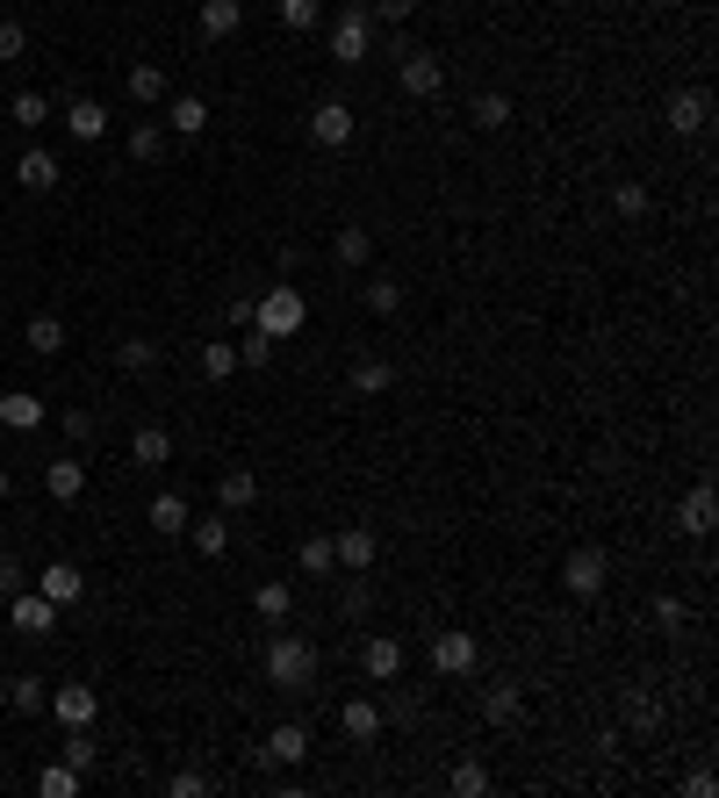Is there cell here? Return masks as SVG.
Segmentation results:
<instances>
[{"instance_id": "1", "label": "cell", "mask_w": 719, "mask_h": 798, "mask_svg": "<svg viewBox=\"0 0 719 798\" xmlns=\"http://www.w3.org/2000/svg\"><path fill=\"white\" fill-rule=\"evenodd\" d=\"M317 669H324L317 640H302V634H273V640H267V684H273V690H310Z\"/></svg>"}, {"instance_id": "2", "label": "cell", "mask_w": 719, "mask_h": 798, "mask_svg": "<svg viewBox=\"0 0 719 798\" xmlns=\"http://www.w3.org/2000/svg\"><path fill=\"white\" fill-rule=\"evenodd\" d=\"M302 325H310V302H302V288H288V281H273L267 296L252 302V331H267L273 346H281V339H296Z\"/></svg>"}, {"instance_id": "3", "label": "cell", "mask_w": 719, "mask_h": 798, "mask_svg": "<svg viewBox=\"0 0 719 798\" xmlns=\"http://www.w3.org/2000/svg\"><path fill=\"white\" fill-rule=\"evenodd\" d=\"M605 582H611V555L605 547H576V555L561 561V590L569 597H605Z\"/></svg>"}, {"instance_id": "4", "label": "cell", "mask_w": 719, "mask_h": 798, "mask_svg": "<svg viewBox=\"0 0 719 798\" xmlns=\"http://www.w3.org/2000/svg\"><path fill=\"white\" fill-rule=\"evenodd\" d=\"M8 626H14L22 640H51V634H58V605H51L43 590H22V597H8Z\"/></svg>"}, {"instance_id": "5", "label": "cell", "mask_w": 719, "mask_h": 798, "mask_svg": "<svg viewBox=\"0 0 719 798\" xmlns=\"http://www.w3.org/2000/svg\"><path fill=\"white\" fill-rule=\"evenodd\" d=\"M476 662H482V640L461 634V626H447V634L432 640V669H439V677H468Z\"/></svg>"}, {"instance_id": "6", "label": "cell", "mask_w": 719, "mask_h": 798, "mask_svg": "<svg viewBox=\"0 0 719 798\" xmlns=\"http://www.w3.org/2000/svg\"><path fill=\"white\" fill-rule=\"evenodd\" d=\"M396 80H403V94H410V101H432L439 87H447V58H432V51H403V72H396Z\"/></svg>"}, {"instance_id": "7", "label": "cell", "mask_w": 719, "mask_h": 798, "mask_svg": "<svg viewBox=\"0 0 719 798\" xmlns=\"http://www.w3.org/2000/svg\"><path fill=\"white\" fill-rule=\"evenodd\" d=\"M367 43H375V22H367L360 8L331 22V58H339V66H367Z\"/></svg>"}, {"instance_id": "8", "label": "cell", "mask_w": 719, "mask_h": 798, "mask_svg": "<svg viewBox=\"0 0 719 798\" xmlns=\"http://www.w3.org/2000/svg\"><path fill=\"white\" fill-rule=\"evenodd\" d=\"M331 555H339V569H346V576H367V569H375V555H381L375 526H346L339 540H331Z\"/></svg>"}, {"instance_id": "9", "label": "cell", "mask_w": 719, "mask_h": 798, "mask_svg": "<svg viewBox=\"0 0 719 798\" xmlns=\"http://www.w3.org/2000/svg\"><path fill=\"white\" fill-rule=\"evenodd\" d=\"M302 756H310V727H296V719H288V727H273L267 741H259V762H267V770H273V762H281V770H296Z\"/></svg>"}, {"instance_id": "10", "label": "cell", "mask_w": 719, "mask_h": 798, "mask_svg": "<svg viewBox=\"0 0 719 798\" xmlns=\"http://www.w3.org/2000/svg\"><path fill=\"white\" fill-rule=\"evenodd\" d=\"M310 137H317L324 151L353 144V109H346V101H317V109H310Z\"/></svg>"}, {"instance_id": "11", "label": "cell", "mask_w": 719, "mask_h": 798, "mask_svg": "<svg viewBox=\"0 0 719 798\" xmlns=\"http://www.w3.org/2000/svg\"><path fill=\"white\" fill-rule=\"evenodd\" d=\"M712 122V94L706 87H683V94H669V130L677 137H698Z\"/></svg>"}, {"instance_id": "12", "label": "cell", "mask_w": 719, "mask_h": 798, "mask_svg": "<svg viewBox=\"0 0 719 798\" xmlns=\"http://www.w3.org/2000/svg\"><path fill=\"white\" fill-rule=\"evenodd\" d=\"M360 669H367L375 684H396V677H403V640H396V634H375V640L360 648Z\"/></svg>"}, {"instance_id": "13", "label": "cell", "mask_w": 719, "mask_h": 798, "mask_svg": "<svg viewBox=\"0 0 719 798\" xmlns=\"http://www.w3.org/2000/svg\"><path fill=\"white\" fill-rule=\"evenodd\" d=\"M37 590H43V597H51V605H58V611H66V605H80V597H87V576H80V569H72V561H43V576H37Z\"/></svg>"}, {"instance_id": "14", "label": "cell", "mask_w": 719, "mask_h": 798, "mask_svg": "<svg viewBox=\"0 0 719 798\" xmlns=\"http://www.w3.org/2000/svg\"><path fill=\"white\" fill-rule=\"evenodd\" d=\"M339 727H346V741H381L389 712H381L375 698H346V705H339Z\"/></svg>"}, {"instance_id": "15", "label": "cell", "mask_w": 719, "mask_h": 798, "mask_svg": "<svg viewBox=\"0 0 719 798\" xmlns=\"http://www.w3.org/2000/svg\"><path fill=\"white\" fill-rule=\"evenodd\" d=\"M14 180H22V188H29V194H51V188H58V180H66V166H58V159H51V151H43V144H37V151H22V159H14Z\"/></svg>"}, {"instance_id": "16", "label": "cell", "mask_w": 719, "mask_h": 798, "mask_svg": "<svg viewBox=\"0 0 719 798\" xmlns=\"http://www.w3.org/2000/svg\"><path fill=\"white\" fill-rule=\"evenodd\" d=\"M51 712L66 719V727H94L101 698H94V690H87V684H58V690H51Z\"/></svg>"}, {"instance_id": "17", "label": "cell", "mask_w": 719, "mask_h": 798, "mask_svg": "<svg viewBox=\"0 0 719 798\" xmlns=\"http://www.w3.org/2000/svg\"><path fill=\"white\" fill-rule=\"evenodd\" d=\"M677 526L691 532V540H706V532L719 526V497H712V482H698L691 497H683V511H677Z\"/></svg>"}, {"instance_id": "18", "label": "cell", "mask_w": 719, "mask_h": 798, "mask_svg": "<svg viewBox=\"0 0 719 798\" xmlns=\"http://www.w3.org/2000/svg\"><path fill=\"white\" fill-rule=\"evenodd\" d=\"M43 489H51L58 503H80V489H87V460H43Z\"/></svg>"}, {"instance_id": "19", "label": "cell", "mask_w": 719, "mask_h": 798, "mask_svg": "<svg viewBox=\"0 0 719 798\" xmlns=\"http://www.w3.org/2000/svg\"><path fill=\"white\" fill-rule=\"evenodd\" d=\"M0 425H8V432H37L43 425V403L29 389H0Z\"/></svg>"}, {"instance_id": "20", "label": "cell", "mask_w": 719, "mask_h": 798, "mask_svg": "<svg viewBox=\"0 0 719 798\" xmlns=\"http://www.w3.org/2000/svg\"><path fill=\"white\" fill-rule=\"evenodd\" d=\"M188 540H194V555L223 561L231 555V518H188Z\"/></svg>"}, {"instance_id": "21", "label": "cell", "mask_w": 719, "mask_h": 798, "mask_svg": "<svg viewBox=\"0 0 719 798\" xmlns=\"http://www.w3.org/2000/svg\"><path fill=\"white\" fill-rule=\"evenodd\" d=\"M217 503H223V511H252V503H259V475L252 468H223Z\"/></svg>"}, {"instance_id": "22", "label": "cell", "mask_w": 719, "mask_h": 798, "mask_svg": "<svg viewBox=\"0 0 719 798\" xmlns=\"http://www.w3.org/2000/svg\"><path fill=\"white\" fill-rule=\"evenodd\" d=\"M130 460L137 468H166V460H173V439H166L159 425H137L130 432Z\"/></svg>"}, {"instance_id": "23", "label": "cell", "mask_w": 719, "mask_h": 798, "mask_svg": "<svg viewBox=\"0 0 719 798\" xmlns=\"http://www.w3.org/2000/svg\"><path fill=\"white\" fill-rule=\"evenodd\" d=\"M296 569H302V576H324V582L339 576V555H331V532H310V540L296 547Z\"/></svg>"}, {"instance_id": "24", "label": "cell", "mask_w": 719, "mask_h": 798, "mask_svg": "<svg viewBox=\"0 0 719 798\" xmlns=\"http://www.w3.org/2000/svg\"><path fill=\"white\" fill-rule=\"evenodd\" d=\"M22 346L51 360V352H66V325H58L51 310H37V317H29V325H22Z\"/></svg>"}, {"instance_id": "25", "label": "cell", "mask_w": 719, "mask_h": 798, "mask_svg": "<svg viewBox=\"0 0 719 798\" xmlns=\"http://www.w3.org/2000/svg\"><path fill=\"white\" fill-rule=\"evenodd\" d=\"M244 29V0H202V37H238Z\"/></svg>"}, {"instance_id": "26", "label": "cell", "mask_w": 719, "mask_h": 798, "mask_svg": "<svg viewBox=\"0 0 719 798\" xmlns=\"http://www.w3.org/2000/svg\"><path fill=\"white\" fill-rule=\"evenodd\" d=\"M166 130H173V137H202L209 130V101L202 94H180L173 109H166Z\"/></svg>"}, {"instance_id": "27", "label": "cell", "mask_w": 719, "mask_h": 798, "mask_svg": "<svg viewBox=\"0 0 719 798\" xmlns=\"http://www.w3.org/2000/svg\"><path fill=\"white\" fill-rule=\"evenodd\" d=\"M252 611L267 626H288V611H296V590H288V582H259L252 590Z\"/></svg>"}, {"instance_id": "28", "label": "cell", "mask_w": 719, "mask_h": 798, "mask_svg": "<svg viewBox=\"0 0 719 798\" xmlns=\"http://www.w3.org/2000/svg\"><path fill=\"white\" fill-rule=\"evenodd\" d=\"M188 497H180V489H159V497H151V526L159 532H188Z\"/></svg>"}, {"instance_id": "29", "label": "cell", "mask_w": 719, "mask_h": 798, "mask_svg": "<svg viewBox=\"0 0 719 798\" xmlns=\"http://www.w3.org/2000/svg\"><path fill=\"white\" fill-rule=\"evenodd\" d=\"M66 130L80 137V144H94V137L109 130V109H101V101H72V109H66Z\"/></svg>"}, {"instance_id": "30", "label": "cell", "mask_w": 719, "mask_h": 798, "mask_svg": "<svg viewBox=\"0 0 719 798\" xmlns=\"http://www.w3.org/2000/svg\"><path fill=\"white\" fill-rule=\"evenodd\" d=\"M518 705H526V690H518V684H489V690H482V719H489V727L518 719Z\"/></svg>"}, {"instance_id": "31", "label": "cell", "mask_w": 719, "mask_h": 798, "mask_svg": "<svg viewBox=\"0 0 719 798\" xmlns=\"http://www.w3.org/2000/svg\"><path fill=\"white\" fill-rule=\"evenodd\" d=\"M367 252H375V238H367L360 223H346L339 238H331V259H339V267H367Z\"/></svg>"}, {"instance_id": "32", "label": "cell", "mask_w": 719, "mask_h": 798, "mask_svg": "<svg viewBox=\"0 0 719 798\" xmlns=\"http://www.w3.org/2000/svg\"><path fill=\"white\" fill-rule=\"evenodd\" d=\"M8 705H14L22 719H37L43 705H51V690H43V677H14V684H8Z\"/></svg>"}, {"instance_id": "33", "label": "cell", "mask_w": 719, "mask_h": 798, "mask_svg": "<svg viewBox=\"0 0 719 798\" xmlns=\"http://www.w3.org/2000/svg\"><path fill=\"white\" fill-rule=\"evenodd\" d=\"M37 791H43V798H72V791H80V770H72V762H43V770H37Z\"/></svg>"}, {"instance_id": "34", "label": "cell", "mask_w": 719, "mask_h": 798, "mask_svg": "<svg viewBox=\"0 0 719 798\" xmlns=\"http://www.w3.org/2000/svg\"><path fill=\"white\" fill-rule=\"evenodd\" d=\"M389 381H396V367H389V360H375V352H367V360L353 367V396H381Z\"/></svg>"}, {"instance_id": "35", "label": "cell", "mask_w": 719, "mask_h": 798, "mask_svg": "<svg viewBox=\"0 0 719 798\" xmlns=\"http://www.w3.org/2000/svg\"><path fill=\"white\" fill-rule=\"evenodd\" d=\"M273 14H281V29H317L324 22V0H273Z\"/></svg>"}, {"instance_id": "36", "label": "cell", "mask_w": 719, "mask_h": 798, "mask_svg": "<svg viewBox=\"0 0 719 798\" xmlns=\"http://www.w3.org/2000/svg\"><path fill=\"white\" fill-rule=\"evenodd\" d=\"M8 122H22V130H43V122H51V101H43V94H14V101H8Z\"/></svg>"}, {"instance_id": "37", "label": "cell", "mask_w": 719, "mask_h": 798, "mask_svg": "<svg viewBox=\"0 0 719 798\" xmlns=\"http://www.w3.org/2000/svg\"><path fill=\"white\" fill-rule=\"evenodd\" d=\"M360 14H367V22H381V29H396V22L418 14V0H360Z\"/></svg>"}, {"instance_id": "38", "label": "cell", "mask_w": 719, "mask_h": 798, "mask_svg": "<svg viewBox=\"0 0 719 798\" xmlns=\"http://www.w3.org/2000/svg\"><path fill=\"white\" fill-rule=\"evenodd\" d=\"M611 209H619L626 223H640L648 217V188H640V180H619V188H611Z\"/></svg>"}, {"instance_id": "39", "label": "cell", "mask_w": 719, "mask_h": 798, "mask_svg": "<svg viewBox=\"0 0 719 798\" xmlns=\"http://www.w3.org/2000/svg\"><path fill=\"white\" fill-rule=\"evenodd\" d=\"M447 791L482 798V791H489V770H482V762H453V770H447Z\"/></svg>"}, {"instance_id": "40", "label": "cell", "mask_w": 719, "mask_h": 798, "mask_svg": "<svg viewBox=\"0 0 719 798\" xmlns=\"http://www.w3.org/2000/svg\"><path fill=\"white\" fill-rule=\"evenodd\" d=\"M476 130H503V122H511V94H476Z\"/></svg>"}, {"instance_id": "41", "label": "cell", "mask_w": 719, "mask_h": 798, "mask_svg": "<svg viewBox=\"0 0 719 798\" xmlns=\"http://www.w3.org/2000/svg\"><path fill=\"white\" fill-rule=\"evenodd\" d=\"M159 94H166V72L159 66H130V101H144V109H151Z\"/></svg>"}, {"instance_id": "42", "label": "cell", "mask_w": 719, "mask_h": 798, "mask_svg": "<svg viewBox=\"0 0 719 798\" xmlns=\"http://www.w3.org/2000/svg\"><path fill=\"white\" fill-rule=\"evenodd\" d=\"M626 719H633V734H655L662 727V705H655L648 690H633V698H626Z\"/></svg>"}, {"instance_id": "43", "label": "cell", "mask_w": 719, "mask_h": 798, "mask_svg": "<svg viewBox=\"0 0 719 798\" xmlns=\"http://www.w3.org/2000/svg\"><path fill=\"white\" fill-rule=\"evenodd\" d=\"M202 375H209V381L238 375V346H223V339H217V346H202Z\"/></svg>"}, {"instance_id": "44", "label": "cell", "mask_w": 719, "mask_h": 798, "mask_svg": "<svg viewBox=\"0 0 719 798\" xmlns=\"http://www.w3.org/2000/svg\"><path fill=\"white\" fill-rule=\"evenodd\" d=\"M159 151H166V130L159 122H137L130 130V159H159Z\"/></svg>"}, {"instance_id": "45", "label": "cell", "mask_w": 719, "mask_h": 798, "mask_svg": "<svg viewBox=\"0 0 719 798\" xmlns=\"http://www.w3.org/2000/svg\"><path fill=\"white\" fill-rule=\"evenodd\" d=\"M66 762H72V770H80V777H87V770H94V762H101V748L87 741V727H72V741H66Z\"/></svg>"}, {"instance_id": "46", "label": "cell", "mask_w": 719, "mask_h": 798, "mask_svg": "<svg viewBox=\"0 0 719 798\" xmlns=\"http://www.w3.org/2000/svg\"><path fill=\"white\" fill-rule=\"evenodd\" d=\"M116 360L130 367V375H144V367L159 360V346H151V339H122V346H116Z\"/></svg>"}, {"instance_id": "47", "label": "cell", "mask_w": 719, "mask_h": 798, "mask_svg": "<svg viewBox=\"0 0 719 798\" xmlns=\"http://www.w3.org/2000/svg\"><path fill=\"white\" fill-rule=\"evenodd\" d=\"M273 360V339H267V331H244V339H238V367H267Z\"/></svg>"}, {"instance_id": "48", "label": "cell", "mask_w": 719, "mask_h": 798, "mask_svg": "<svg viewBox=\"0 0 719 798\" xmlns=\"http://www.w3.org/2000/svg\"><path fill=\"white\" fill-rule=\"evenodd\" d=\"M396 302H403V288H396V281H367V310H375V317H389Z\"/></svg>"}, {"instance_id": "49", "label": "cell", "mask_w": 719, "mask_h": 798, "mask_svg": "<svg viewBox=\"0 0 719 798\" xmlns=\"http://www.w3.org/2000/svg\"><path fill=\"white\" fill-rule=\"evenodd\" d=\"M655 626H662V634H677V626H683V597H655Z\"/></svg>"}, {"instance_id": "50", "label": "cell", "mask_w": 719, "mask_h": 798, "mask_svg": "<svg viewBox=\"0 0 719 798\" xmlns=\"http://www.w3.org/2000/svg\"><path fill=\"white\" fill-rule=\"evenodd\" d=\"M66 439L87 447V439H94V410H66Z\"/></svg>"}, {"instance_id": "51", "label": "cell", "mask_w": 719, "mask_h": 798, "mask_svg": "<svg viewBox=\"0 0 719 798\" xmlns=\"http://www.w3.org/2000/svg\"><path fill=\"white\" fill-rule=\"evenodd\" d=\"M29 51V29L22 22H0V58H22Z\"/></svg>"}, {"instance_id": "52", "label": "cell", "mask_w": 719, "mask_h": 798, "mask_svg": "<svg viewBox=\"0 0 719 798\" xmlns=\"http://www.w3.org/2000/svg\"><path fill=\"white\" fill-rule=\"evenodd\" d=\"M166 791H173V798H202V791H209V777H194V770H180V777H166Z\"/></svg>"}, {"instance_id": "53", "label": "cell", "mask_w": 719, "mask_h": 798, "mask_svg": "<svg viewBox=\"0 0 719 798\" xmlns=\"http://www.w3.org/2000/svg\"><path fill=\"white\" fill-rule=\"evenodd\" d=\"M8 597H22V561H0V605Z\"/></svg>"}, {"instance_id": "54", "label": "cell", "mask_w": 719, "mask_h": 798, "mask_svg": "<svg viewBox=\"0 0 719 798\" xmlns=\"http://www.w3.org/2000/svg\"><path fill=\"white\" fill-rule=\"evenodd\" d=\"M8 497H14V475H8V468H0V503H8Z\"/></svg>"}]
</instances>
